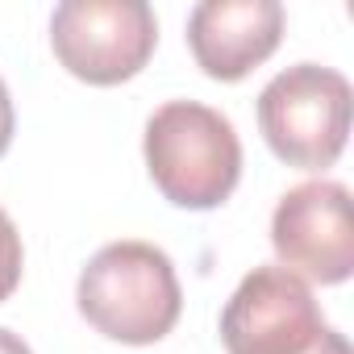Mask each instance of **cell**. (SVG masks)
<instances>
[{"instance_id": "obj_1", "label": "cell", "mask_w": 354, "mask_h": 354, "mask_svg": "<svg viewBox=\"0 0 354 354\" xmlns=\"http://www.w3.org/2000/svg\"><path fill=\"white\" fill-rule=\"evenodd\" d=\"M80 313L92 329L125 346H150L180 321L184 292L167 250L150 242H109L80 271Z\"/></svg>"}, {"instance_id": "obj_2", "label": "cell", "mask_w": 354, "mask_h": 354, "mask_svg": "<svg viewBox=\"0 0 354 354\" xmlns=\"http://www.w3.org/2000/svg\"><path fill=\"white\" fill-rule=\"evenodd\" d=\"M146 167L154 188L180 209H217L242 175L234 121L201 100H167L146 121Z\"/></svg>"}, {"instance_id": "obj_3", "label": "cell", "mask_w": 354, "mask_h": 354, "mask_svg": "<svg viewBox=\"0 0 354 354\" xmlns=\"http://www.w3.org/2000/svg\"><path fill=\"white\" fill-rule=\"evenodd\" d=\"M259 125L283 162L321 171L346 150L350 80L321 63H296L263 88Z\"/></svg>"}, {"instance_id": "obj_4", "label": "cell", "mask_w": 354, "mask_h": 354, "mask_svg": "<svg viewBox=\"0 0 354 354\" xmlns=\"http://www.w3.org/2000/svg\"><path fill=\"white\" fill-rule=\"evenodd\" d=\"M158 21L146 0H63L50 17L59 63L88 84H121L146 67Z\"/></svg>"}, {"instance_id": "obj_5", "label": "cell", "mask_w": 354, "mask_h": 354, "mask_svg": "<svg viewBox=\"0 0 354 354\" xmlns=\"http://www.w3.org/2000/svg\"><path fill=\"white\" fill-rule=\"evenodd\" d=\"M325 329L308 283L283 267H254L221 313L230 354H304Z\"/></svg>"}, {"instance_id": "obj_6", "label": "cell", "mask_w": 354, "mask_h": 354, "mask_svg": "<svg viewBox=\"0 0 354 354\" xmlns=\"http://www.w3.org/2000/svg\"><path fill=\"white\" fill-rule=\"evenodd\" d=\"M271 246L283 271L317 283H346L354 271L350 192L333 180L296 184L271 217Z\"/></svg>"}, {"instance_id": "obj_7", "label": "cell", "mask_w": 354, "mask_h": 354, "mask_svg": "<svg viewBox=\"0 0 354 354\" xmlns=\"http://www.w3.org/2000/svg\"><path fill=\"white\" fill-rule=\"evenodd\" d=\"M283 38L279 0H201L188 17V46L205 75L242 80L275 55Z\"/></svg>"}, {"instance_id": "obj_8", "label": "cell", "mask_w": 354, "mask_h": 354, "mask_svg": "<svg viewBox=\"0 0 354 354\" xmlns=\"http://www.w3.org/2000/svg\"><path fill=\"white\" fill-rule=\"evenodd\" d=\"M21 234L9 221V213L0 209V304L13 296V288L21 283Z\"/></svg>"}, {"instance_id": "obj_9", "label": "cell", "mask_w": 354, "mask_h": 354, "mask_svg": "<svg viewBox=\"0 0 354 354\" xmlns=\"http://www.w3.org/2000/svg\"><path fill=\"white\" fill-rule=\"evenodd\" d=\"M9 142H13V100H9L5 80H0V154L9 150Z\"/></svg>"}, {"instance_id": "obj_10", "label": "cell", "mask_w": 354, "mask_h": 354, "mask_svg": "<svg viewBox=\"0 0 354 354\" xmlns=\"http://www.w3.org/2000/svg\"><path fill=\"white\" fill-rule=\"evenodd\" d=\"M304 354H350V342H346V337L329 325V329L321 333V342H317L313 350H304Z\"/></svg>"}, {"instance_id": "obj_11", "label": "cell", "mask_w": 354, "mask_h": 354, "mask_svg": "<svg viewBox=\"0 0 354 354\" xmlns=\"http://www.w3.org/2000/svg\"><path fill=\"white\" fill-rule=\"evenodd\" d=\"M0 354H34V350L26 346V337H21V333L0 329Z\"/></svg>"}]
</instances>
